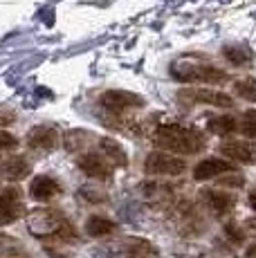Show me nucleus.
Instances as JSON below:
<instances>
[{
	"label": "nucleus",
	"mask_w": 256,
	"mask_h": 258,
	"mask_svg": "<svg viewBox=\"0 0 256 258\" xmlns=\"http://www.w3.org/2000/svg\"><path fill=\"white\" fill-rule=\"evenodd\" d=\"M0 123H5V121H0Z\"/></svg>",
	"instance_id": "obj_30"
},
{
	"label": "nucleus",
	"mask_w": 256,
	"mask_h": 258,
	"mask_svg": "<svg viewBox=\"0 0 256 258\" xmlns=\"http://www.w3.org/2000/svg\"><path fill=\"white\" fill-rule=\"evenodd\" d=\"M63 193V186L52 175H36L29 182V196L36 202H50Z\"/></svg>",
	"instance_id": "obj_10"
},
{
	"label": "nucleus",
	"mask_w": 256,
	"mask_h": 258,
	"mask_svg": "<svg viewBox=\"0 0 256 258\" xmlns=\"http://www.w3.org/2000/svg\"><path fill=\"white\" fill-rule=\"evenodd\" d=\"M27 229L36 238H56V240H75V229L68 218L56 209H36L27 216Z\"/></svg>",
	"instance_id": "obj_2"
},
{
	"label": "nucleus",
	"mask_w": 256,
	"mask_h": 258,
	"mask_svg": "<svg viewBox=\"0 0 256 258\" xmlns=\"http://www.w3.org/2000/svg\"><path fill=\"white\" fill-rule=\"evenodd\" d=\"M128 256L131 258H153V256H157V249L151 242L133 238V240H128Z\"/></svg>",
	"instance_id": "obj_19"
},
{
	"label": "nucleus",
	"mask_w": 256,
	"mask_h": 258,
	"mask_svg": "<svg viewBox=\"0 0 256 258\" xmlns=\"http://www.w3.org/2000/svg\"><path fill=\"white\" fill-rule=\"evenodd\" d=\"M203 193H205V200H207V205H209V209L214 211L216 216H227L236 205L231 193H225V191H203Z\"/></svg>",
	"instance_id": "obj_14"
},
{
	"label": "nucleus",
	"mask_w": 256,
	"mask_h": 258,
	"mask_svg": "<svg viewBox=\"0 0 256 258\" xmlns=\"http://www.w3.org/2000/svg\"><path fill=\"white\" fill-rule=\"evenodd\" d=\"M115 229H117V222H112L110 218H103V216H90L86 222V234L92 238L110 236L115 234Z\"/></svg>",
	"instance_id": "obj_17"
},
{
	"label": "nucleus",
	"mask_w": 256,
	"mask_h": 258,
	"mask_svg": "<svg viewBox=\"0 0 256 258\" xmlns=\"http://www.w3.org/2000/svg\"><path fill=\"white\" fill-rule=\"evenodd\" d=\"M234 171L229 160H220V157H207V160L198 162L194 168V180L198 182H207L211 177H218V175H225V173Z\"/></svg>",
	"instance_id": "obj_11"
},
{
	"label": "nucleus",
	"mask_w": 256,
	"mask_h": 258,
	"mask_svg": "<svg viewBox=\"0 0 256 258\" xmlns=\"http://www.w3.org/2000/svg\"><path fill=\"white\" fill-rule=\"evenodd\" d=\"M240 133H243L245 137H252V140H256V110H247L243 115V121L238 123Z\"/></svg>",
	"instance_id": "obj_22"
},
{
	"label": "nucleus",
	"mask_w": 256,
	"mask_h": 258,
	"mask_svg": "<svg viewBox=\"0 0 256 258\" xmlns=\"http://www.w3.org/2000/svg\"><path fill=\"white\" fill-rule=\"evenodd\" d=\"M58 142H61L58 131L56 128H52V126H45V123L34 126L32 131L27 133V146L32 148V151L50 153V151H54V148L58 146Z\"/></svg>",
	"instance_id": "obj_8"
},
{
	"label": "nucleus",
	"mask_w": 256,
	"mask_h": 258,
	"mask_svg": "<svg viewBox=\"0 0 256 258\" xmlns=\"http://www.w3.org/2000/svg\"><path fill=\"white\" fill-rule=\"evenodd\" d=\"M220 153L225 157H229V160L240 162V164H254L256 162V151L252 144H247V142H238V140L223 142L220 144Z\"/></svg>",
	"instance_id": "obj_12"
},
{
	"label": "nucleus",
	"mask_w": 256,
	"mask_h": 258,
	"mask_svg": "<svg viewBox=\"0 0 256 258\" xmlns=\"http://www.w3.org/2000/svg\"><path fill=\"white\" fill-rule=\"evenodd\" d=\"M171 77L180 83H225L227 81V72H223L216 66H207V63H191V61H175L171 66Z\"/></svg>",
	"instance_id": "obj_3"
},
{
	"label": "nucleus",
	"mask_w": 256,
	"mask_h": 258,
	"mask_svg": "<svg viewBox=\"0 0 256 258\" xmlns=\"http://www.w3.org/2000/svg\"><path fill=\"white\" fill-rule=\"evenodd\" d=\"M83 137H88V133H83V131H70L66 137H63V144H66L68 151H77V148H81L83 144L88 142V140H83Z\"/></svg>",
	"instance_id": "obj_23"
},
{
	"label": "nucleus",
	"mask_w": 256,
	"mask_h": 258,
	"mask_svg": "<svg viewBox=\"0 0 256 258\" xmlns=\"http://www.w3.org/2000/svg\"><path fill=\"white\" fill-rule=\"evenodd\" d=\"M144 171L149 175H180V173L186 171V162L182 157L171 155V153L155 151L146 157Z\"/></svg>",
	"instance_id": "obj_5"
},
{
	"label": "nucleus",
	"mask_w": 256,
	"mask_h": 258,
	"mask_svg": "<svg viewBox=\"0 0 256 258\" xmlns=\"http://www.w3.org/2000/svg\"><path fill=\"white\" fill-rule=\"evenodd\" d=\"M234 90L240 99H245V101H256V79H252V77L238 79V81L234 83Z\"/></svg>",
	"instance_id": "obj_20"
},
{
	"label": "nucleus",
	"mask_w": 256,
	"mask_h": 258,
	"mask_svg": "<svg viewBox=\"0 0 256 258\" xmlns=\"http://www.w3.org/2000/svg\"><path fill=\"white\" fill-rule=\"evenodd\" d=\"M29 173H32V164L21 155H12L0 162V177H5V180H9V182L25 180Z\"/></svg>",
	"instance_id": "obj_13"
},
{
	"label": "nucleus",
	"mask_w": 256,
	"mask_h": 258,
	"mask_svg": "<svg viewBox=\"0 0 256 258\" xmlns=\"http://www.w3.org/2000/svg\"><path fill=\"white\" fill-rule=\"evenodd\" d=\"M99 103L106 110L119 115V112L142 108L144 106V97H140V94H135V92H128V90H106L99 97Z\"/></svg>",
	"instance_id": "obj_6"
},
{
	"label": "nucleus",
	"mask_w": 256,
	"mask_h": 258,
	"mask_svg": "<svg viewBox=\"0 0 256 258\" xmlns=\"http://www.w3.org/2000/svg\"><path fill=\"white\" fill-rule=\"evenodd\" d=\"M99 148L103 153V157H106L110 164L115 166H126L128 164V155L126 151L121 148V144L117 140H110V137H103V140H99Z\"/></svg>",
	"instance_id": "obj_15"
},
{
	"label": "nucleus",
	"mask_w": 256,
	"mask_h": 258,
	"mask_svg": "<svg viewBox=\"0 0 256 258\" xmlns=\"http://www.w3.org/2000/svg\"><path fill=\"white\" fill-rule=\"evenodd\" d=\"M153 144L171 155H194L205 148V137L196 128L180 126V123H162L153 135Z\"/></svg>",
	"instance_id": "obj_1"
},
{
	"label": "nucleus",
	"mask_w": 256,
	"mask_h": 258,
	"mask_svg": "<svg viewBox=\"0 0 256 258\" xmlns=\"http://www.w3.org/2000/svg\"><path fill=\"white\" fill-rule=\"evenodd\" d=\"M18 146V140L14 135H7V133H0V153L3 151H12V148Z\"/></svg>",
	"instance_id": "obj_25"
},
{
	"label": "nucleus",
	"mask_w": 256,
	"mask_h": 258,
	"mask_svg": "<svg viewBox=\"0 0 256 258\" xmlns=\"http://www.w3.org/2000/svg\"><path fill=\"white\" fill-rule=\"evenodd\" d=\"M25 202L18 188H5L0 191V227H7L25 216Z\"/></svg>",
	"instance_id": "obj_7"
},
{
	"label": "nucleus",
	"mask_w": 256,
	"mask_h": 258,
	"mask_svg": "<svg viewBox=\"0 0 256 258\" xmlns=\"http://www.w3.org/2000/svg\"><path fill=\"white\" fill-rule=\"evenodd\" d=\"M236 128H238V123H236L234 117H214L207 121V131L209 133H216V135H229V133H234Z\"/></svg>",
	"instance_id": "obj_18"
},
{
	"label": "nucleus",
	"mask_w": 256,
	"mask_h": 258,
	"mask_svg": "<svg viewBox=\"0 0 256 258\" xmlns=\"http://www.w3.org/2000/svg\"><path fill=\"white\" fill-rule=\"evenodd\" d=\"M223 186H243V177L240 175H229V177H220Z\"/></svg>",
	"instance_id": "obj_26"
},
{
	"label": "nucleus",
	"mask_w": 256,
	"mask_h": 258,
	"mask_svg": "<svg viewBox=\"0 0 256 258\" xmlns=\"http://www.w3.org/2000/svg\"><path fill=\"white\" fill-rule=\"evenodd\" d=\"M178 99L182 103H200V106L214 108H231V97L220 90H207V88H182L178 90Z\"/></svg>",
	"instance_id": "obj_4"
},
{
	"label": "nucleus",
	"mask_w": 256,
	"mask_h": 258,
	"mask_svg": "<svg viewBox=\"0 0 256 258\" xmlns=\"http://www.w3.org/2000/svg\"><path fill=\"white\" fill-rule=\"evenodd\" d=\"M0 258H29V251L18 238L0 231Z\"/></svg>",
	"instance_id": "obj_16"
},
{
	"label": "nucleus",
	"mask_w": 256,
	"mask_h": 258,
	"mask_svg": "<svg viewBox=\"0 0 256 258\" xmlns=\"http://www.w3.org/2000/svg\"><path fill=\"white\" fill-rule=\"evenodd\" d=\"M249 205H252V209L256 211V191L252 193V196H249Z\"/></svg>",
	"instance_id": "obj_29"
},
{
	"label": "nucleus",
	"mask_w": 256,
	"mask_h": 258,
	"mask_svg": "<svg viewBox=\"0 0 256 258\" xmlns=\"http://www.w3.org/2000/svg\"><path fill=\"white\" fill-rule=\"evenodd\" d=\"M79 168L86 173L92 180H110L112 177V164L106 160V157L97 155V153H86L77 160Z\"/></svg>",
	"instance_id": "obj_9"
},
{
	"label": "nucleus",
	"mask_w": 256,
	"mask_h": 258,
	"mask_svg": "<svg viewBox=\"0 0 256 258\" xmlns=\"http://www.w3.org/2000/svg\"><path fill=\"white\" fill-rule=\"evenodd\" d=\"M223 56L227 58L229 63H234V66H245V63L252 61V54H249V49H245V47H229V45H225L223 47Z\"/></svg>",
	"instance_id": "obj_21"
},
{
	"label": "nucleus",
	"mask_w": 256,
	"mask_h": 258,
	"mask_svg": "<svg viewBox=\"0 0 256 258\" xmlns=\"http://www.w3.org/2000/svg\"><path fill=\"white\" fill-rule=\"evenodd\" d=\"M225 234H227V238L231 242H236V245H240V242L245 240V234L240 231V227L236 225V222H227V225H225Z\"/></svg>",
	"instance_id": "obj_24"
},
{
	"label": "nucleus",
	"mask_w": 256,
	"mask_h": 258,
	"mask_svg": "<svg viewBox=\"0 0 256 258\" xmlns=\"http://www.w3.org/2000/svg\"><path fill=\"white\" fill-rule=\"evenodd\" d=\"M247 258H256V245H252L247 249Z\"/></svg>",
	"instance_id": "obj_28"
},
{
	"label": "nucleus",
	"mask_w": 256,
	"mask_h": 258,
	"mask_svg": "<svg viewBox=\"0 0 256 258\" xmlns=\"http://www.w3.org/2000/svg\"><path fill=\"white\" fill-rule=\"evenodd\" d=\"M81 196L86 198V200H90V202H103V200H106V196H99L97 191H90V188H83Z\"/></svg>",
	"instance_id": "obj_27"
}]
</instances>
